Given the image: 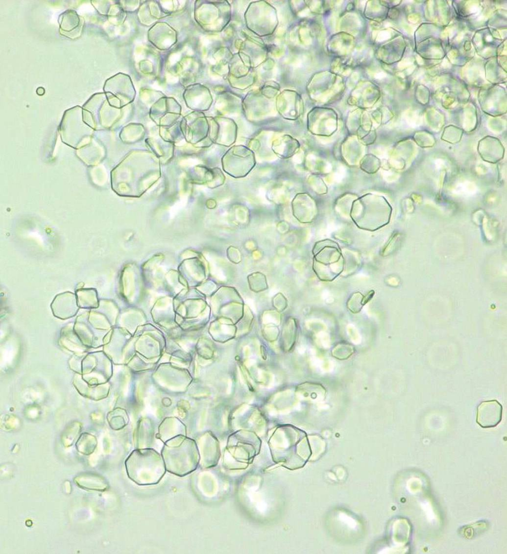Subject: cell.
Returning <instances> with one entry per match:
<instances>
[{
	"label": "cell",
	"instance_id": "cell-1",
	"mask_svg": "<svg viewBox=\"0 0 507 554\" xmlns=\"http://www.w3.org/2000/svg\"><path fill=\"white\" fill-rule=\"evenodd\" d=\"M125 466L128 478L139 485L157 484L166 472L162 455L150 448L133 451Z\"/></svg>",
	"mask_w": 507,
	"mask_h": 554
},
{
	"label": "cell",
	"instance_id": "cell-2",
	"mask_svg": "<svg viewBox=\"0 0 507 554\" xmlns=\"http://www.w3.org/2000/svg\"><path fill=\"white\" fill-rule=\"evenodd\" d=\"M162 455L168 472L183 477L195 471L199 466V449L191 441L184 440L168 442Z\"/></svg>",
	"mask_w": 507,
	"mask_h": 554
},
{
	"label": "cell",
	"instance_id": "cell-3",
	"mask_svg": "<svg viewBox=\"0 0 507 554\" xmlns=\"http://www.w3.org/2000/svg\"><path fill=\"white\" fill-rule=\"evenodd\" d=\"M313 270L318 278L331 282L344 271L345 259L339 244L334 241L325 240L314 246Z\"/></svg>",
	"mask_w": 507,
	"mask_h": 554
},
{
	"label": "cell",
	"instance_id": "cell-4",
	"mask_svg": "<svg viewBox=\"0 0 507 554\" xmlns=\"http://www.w3.org/2000/svg\"><path fill=\"white\" fill-rule=\"evenodd\" d=\"M221 162L224 172L236 179L247 176L256 165L254 152L244 145L231 147L222 158Z\"/></svg>",
	"mask_w": 507,
	"mask_h": 554
},
{
	"label": "cell",
	"instance_id": "cell-5",
	"mask_svg": "<svg viewBox=\"0 0 507 554\" xmlns=\"http://www.w3.org/2000/svg\"><path fill=\"white\" fill-rule=\"evenodd\" d=\"M503 407L497 400L482 402L478 406L476 422L482 428H492L498 425L502 419Z\"/></svg>",
	"mask_w": 507,
	"mask_h": 554
},
{
	"label": "cell",
	"instance_id": "cell-6",
	"mask_svg": "<svg viewBox=\"0 0 507 554\" xmlns=\"http://www.w3.org/2000/svg\"><path fill=\"white\" fill-rule=\"evenodd\" d=\"M478 152L484 161L495 164L503 159L505 148L498 139L487 136L480 140Z\"/></svg>",
	"mask_w": 507,
	"mask_h": 554
},
{
	"label": "cell",
	"instance_id": "cell-7",
	"mask_svg": "<svg viewBox=\"0 0 507 554\" xmlns=\"http://www.w3.org/2000/svg\"><path fill=\"white\" fill-rule=\"evenodd\" d=\"M74 482L79 487L88 490L105 491L109 484L102 476L91 473H82L76 476Z\"/></svg>",
	"mask_w": 507,
	"mask_h": 554
},
{
	"label": "cell",
	"instance_id": "cell-8",
	"mask_svg": "<svg viewBox=\"0 0 507 554\" xmlns=\"http://www.w3.org/2000/svg\"><path fill=\"white\" fill-rule=\"evenodd\" d=\"M299 147L297 140L289 135H284L274 141L272 149L275 154L280 158L287 159L291 157Z\"/></svg>",
	"mask_w": 507,
	"mask_h": 554
},
{
	"label": "cell",
	"instance_id": "cell-9",
	"mask_svg": "<svg viewBox=\"0 0 507 554\" xmlns=\"http://www.w3.org/2000/svg\"><path fill=\"white\" fill-rule=\"evenodd\" d=\"M97 442L95 437L89 434H83L77 441L76 447L77 450L82 454L90 455L94 451Z\"/></svg>",
	"mask_w": 507,
	"mask_h": 554
},
{
	"label": "cell",
	"instance_id": "cell-10",
	"mask_svg": "<svg viewBox=\"0 0 507 554\" xmlns=\"http://www.w3.org/2000/svg\"><path fill=\"white\" fill-rule=\"evenodd\" d=\"M364 295L360 292L352 294L347 300L346 307L352 314H358L361 312L365 305L364 303Z\"/></svg>",
	"mask_w": 507,
	"mask_h": 554
},
{
	"label": "cell",
	"instance_id": "cell-11",
	"mask_svg": "<svg viewBox=\"0 0 507 554\" xmlns=\"http://www.w3.org/2000/svg\"><path fill=\"white\" fill-rule=\"evenodd\" d=\"M463 130L454 126L447 128L442 135V139L452 144L460 142L463 135Z\"/></svg>",
	"mask_w": 507,
	"mask_h": 554
},
{
	"label": "cell",
	"instance_id": "cell-12",
	"mask_svg": "<svg viewBox=\"0 0 507 554\" xmlns=\"http://www.w3.org/2000/svg\"><path fill=\"white\" fill-rule=\"evenodd\" d=\"M249 408L250 406L248 405H243L234 412V416L236 417L242 415L249 409Z\"/></svg>",
	"mask_w": 507,
	"mask_h": 554
},
{
	"label": "cell",
	"instance_id": "cell-13",
	"mask_svg": "<svg viewBox=\"0 0 507 554\" xmlns=\"http://www.w3.org/2000/svg\"><path fill=\"white\" fill-rule=\"evenodd\" d=\"M374 295H375V291L373 290H371V291H369V292L368 294H367V295H364V303L365 305L370 302V301L372 299V298H373Z\"/></svg>",
	"mask_w": 507,
	"mask_h": 554
},
{
	"label": "cell",
	"instance_id": "cell-14",
	"mask_svg": "<svg viewBox=\"0 0 507 554\" xmlns=\"http://www.w3.org/2000/svg\"><path fill=\"white\" fill-rule=\"evenodd\" d=\"M267 409L270 415L272 416L277 415V411L273 406L269 405L267 406Z\"/></svg>",
	"mask_w": 507,
	"mask_h": 554
},
{
	"label": "cell",
	"instance_id": "cell-15",
	"mask_svg": "<svg viewBox=\"0 0 507 554\" xmlns=\"http://www.w3.org/2000/svg\"><path fill=\"white\" fill-rule=\"evenodd\" d=\"M245 356L249 357L250 355V348L249 347H245L244 348Z\"/></svg>",
	"mask_w": 507,
	"mask_h": 554
},
{
	"label": "cell",
	"instance_id": "cell-16",
	"mask_svg": "<svg viewBox=\"0 0 507 554\" xmlns=\"http://www.w3.org/2000/svg\"><path fill=\"white\" fill-rule=\"evenodd\" d=\"M232 386H233V382H232L231 379H229V380L228 381V394H230V393H231V392Z\"/></svg>",
	"mask_w": 507,
	"mask_h": 554
},
{
	"label": "cell",
	"instance_id": "cell-17",
	"mask_svg": "<svg viewBox=\"0 0 507 554\" xmlns=\"http://www.w3.org/2000/svg\"><path fill=\"white\" fill-rule=\"evenodd\" d=\"M254 363H255V361L254 360H248V361L245 362V364L246 366V367H250L251 366H252L253 365H254Z\"/></svg>",
	"mask_w": 507,
	"mask_h": 554
},
{
	"label": "cell",
	"instance_id": "cell-18",
	"mask_svg": "<svg viewBox=\"0 0 507 554\" xmlns=\"http://www.w3.org/2000/svg\"><path fill=\"white\" fill-rule=\"evenodd\" d=\"M238 372H239V375L240 381L241 383H242V384H243V385H245V379H244L242 374L241 373L240 371L239 370H238Z\"/></svg>",
	"mask_w": 507,
	"mask_h": 554
},
{
	"label": "cell",
	"instance_id": "cell-19",
	"mask_svg": "<svg viewBox=\"0 0 507 554\" xmlns=\"http://www.w3.org/2000/svg\"><path fill=\"white\" fill-rule=\"evenodd\" d=\"M228 413H226V414L224 415V417H223L224 418L223 420H224V424H225V425L227 424V422H228Z\"/></svg>",
	"mask_w": 507,
	"mask_h": 554
}]
</instances>
